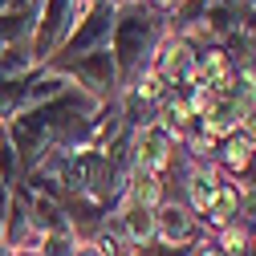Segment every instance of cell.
<instances>
[{"instance_id": "cell-12", "label": "cell", "mask_w": 256, "mask_h": 256, "mask_svg": "<svg viewBox=\"0 0 256 256\" xmlns=\"http://www.w3.org/2000/svg\"><path fill=\"white\" fill-rule=\"evenodd\" d=\"M196 256H224V252H220L216 244H208V236H204V240H200V248H196Z\"/></svg>"}, {"instance_id": "cell-2", "label": "cell", "mask_w": 256, "mask_h": 256, "mask_svg": "<svg viewBox=\"0 0 256 256\" xmlns=\"http://www.w3.org/2000/svg\"><path fill=\"white\" fill-rule=\"evenodd\" d=\"M90 0H37V24H33V37H28V57H33L37 70L61 53L70 28L78 24Z\"/></svg>"}, {"instance_id": "cell-9", "label": "cell", "mask_w": 256, "mask_h": 256, "mask_svg": "<svg viewBox=\"0 0 256 256\" xmlns=\"http://www.w3.org/2000/svg\"><path fill=\"white\" fill-rule=\"evenodd\" d=\"M212 163H216L224 175H228L232 183H244V179H248V171L256 167V146L236 130V134H228V138H220Z\"/></svg>"}, {"instance_id": "cell-4", "label": "cell", "mask_w": 256, "mask_h": 256, "mask_svg": "<svg viewBox=\"0 0 256 256\" xmlns=\"http://www.w3.org/2000/svg\"><path fill=\"white\" fill-rule=\"evenodd\" d=\"M114 12H118L114 0H90V8L78 16V24L70 28V37H66L57 57H86L94 49H106L110 33H114Z\"/></svg>"}, {"instance_id": "cell-13", "label": "cell", "mask_w": 256, "mask_h": 256, "mask_svg": "<svg viewBox=\"0 0 256 256\" xmlns=\"http://www.w3.org/2000/svg\"><path fill=\"white\" fill-rule=\"evenodd\" d=\"M70 256H102L98 248H94V244H74V252Z\"/></svg>"}, {"instance_id": "cell-7", "label": "cell", "mask_w": 256, "mask_h": 256, "mask_svg": "<svg viewBox=\"0 0 256 256\" xmlns=\"http://www.w3.org/2000/svg\"><path fill=\"white\" fill-rule=\"evenodd\" d=\"M150 70L163 78L171 90L191 86V78H196V45H191L187 37H179V33H163V41H158V49H154Z\"/></svg>"}, {"instance_id": "cell-8", "label": "cell", "mask_w": 256, "mask_h": 256, "mask_svg": "<svg viewBox=\"0 0 256 256\" xmlns=\"http://www.w3.org/2000/svg\"><path fill=\"white\" fill-rule=\"evenodd\" d=\"M110 224L122 232V240L130 244V248H142V244H150L154 240V212L150 208H138V204H130V200H118V208L110 212Z\"/></svg>"}, {"instance_id": "cell-3", "label": "cell", "mask_w": 256, "mask_h": 256, "mask_svg": "<svg viewBox=\"0 0 256 256\" xmlns=\"http://www.w3.org/2000/svg\"><path fill=\"white\" fill-rule=\"evenodd\" d=\"M49 70L66 74L78 90H86L90 98H98V102H114L118 94H122V90H118V66H114L110 45H106V49H94V53H86V57H53Z\"/></svg>"}, {"instance_id": "cell-14", "label": "cell", "mask_w": 256, "mask_h": 256, "mask_svg": "<svg viewBox=\"0 0 256 256\" xmlns=\"http://www.w3.org/2000/svg\"><path fill=\"white\" fill-rule=\"evenodd\" d=\"M24 4H33V0H0V12H12V8H24Z\"/></svg>"}, {"instance_id": "cell-15", "label": "cell", "mask_w": 256, "mask_h": 256, "mask_svg": "<svg viewBox=\"0 0 256 256\" xmlns=\"http://www.w3.org/2000/svg\"><path fill=\"white\" fill-rule=\"evenodd\" d=\"M240 256H252V252H240Z\"/></svg>"}, {"instance_id": "cell-6", "label": "cell", "mask_w": 256, "mask_h": 256, "mask_svg": "<svg viewBox=\"0 0 256 256\" xmlns=\"http://www.w3.org/2000/svg\"><path fill=\"white\" fill-rule=\"evenodd\" d=\"M208 232H204V224L200 216L191 212L183 200H163L154 208V240L158 244H171V248H191V244H200Z\"/></svg>"}, {"instance_id": "cell-1", "label": "cell", "mask_w": 256, "mask_h": 256, "mask_svg": "<svg viewBox=\"0 0 256 256\" xmlns=\"http://www.w3.org/2000/svg\"><path fill=\"white\" fill-rule=\"evenodd\" d=\"M167 33V16L154 12L146 0H122L114 12V33H110V53L118 66V90L126 94L154 61V49Z\"/></svg>"}, {"instance_id": "cell-10", "label": "cell", "mask_w": 256, "mask_h": 256, "mask_svg": "<svg viewBox=\"0 0 256 256\" xmlns=\"http://www.w3.org/2000/svg\"><path fill=\"white\" fill-rule=\"evenodd\" d=\"M126 200L154 212L158 204L167 200V191H163V183H158L154 175H146V171H130V183H126Z\"/></svg>"}, {"instance_id": "cell-5", "label": "cell", "mask_w": 256, "mask_h": 256, "mask_svg": "<svg viewBox=\"0 0 256 256\" xmlns=\"http://www.w3.org/2000/svg\"><path fill=\"white\" fill-rule=\"evenodd\" d=\"M175 146H179V138H175L171 130H163L158 122H146V126H138V130L130 134L134 171H146V175H154L158 183H163V179H167V171H171Z\"/></svg>"}, {"instance_id": "cell-11", "label": "cell", "mask_w": 256, "mask_h": 256, "mask_svg": "<svg viewBox=\"0 0 256 256\" xmlns=\"http://www.w3.org/2000/svg\"><path fill=\"white\" fill-rule=\"evenodd\" d=\"M146 4H150L154 12H163V16H171V12H175V4H179V0H146Z\"/></svg>"}, {"instance_id": "cell-17", "label": "cell", "mask_w": 256, "mask_h": 256, "mask_svg": "<svg viewBox=\"0 0 256 256\" xmlns=\"http://www.w3.org/2000/svg\"><path fill=\"white\" fill-rule=\"evenodd\" d=\"M252 8H256V4H252Z\"/></svg>"}, {"instance_id": "cell-16", "label": "cell", "mask_w": 256, "mask_h": 256, "mask_svg": "<svg viewBox=\"0 0 256 256\" xmlns=\"http://www.w3.org/2000/svg\"><path fill=\"white\" fill-rule=\"evenodd\" d=\"M114 4H122V0H114Z\"/></svg>"}]
</instances>
